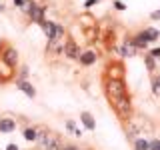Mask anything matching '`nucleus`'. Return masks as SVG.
I'll use <instances>...</instances> for the list:
<instances>
[{
  "instance_id": "nucleus-1",
  "label": "nucleus",
  "mask_w": 160,
  "mask_h": 150,
  "mask_svg": "<svg viewBox=\"0 0 160 150\" xmlns=\"http://www.w3.org/2000/svg\"><path fill=\"white\" fill-rule=\"evenodd\" d=\"M106 94H108L110 102H114V100H120V98H126V96H128L126 84H124L122 80L108 78V82H106Z\"/></svg>"
},
{
  "instance_id": "nucleus-2",
  "label": "nucleus",
  "mask_w": 160,
  "mask_h": 150,
  "mask_svg": "<svg viewBox=\"0 0 160 150\" xmlns=\"http://www.w3.org/2000/svg\"><path fill=\"white\" fill-rule=\"evenodd\" d=\"M38 144L44 150H62V140L56 134H50V132H40L38 134Z\"/></svg>"
},
{
  "instance_id": "nucleus-3",
  "label": "nucleus",
  "mask_w": 160,
  "mask_h": 150,
  "mask_svg": "<svg viewBox=\"0 0 160 150\" xmlns=\"http://www.w3.org/2000/svg\"><path fill=\"white\" fill-rule=\"evenodd\" d=\"M112 106H114V110H116V114H118L120 118H128L130 116V110H132V106H130V96L114 100Z\"/></svg>"
},
{
  "instance_id": "nucleus-4",
  "label": "nucleus",
  "mask_w": 160,
  "mask_h": 150,
  "mask_svg": "<svg viewBox=\"0 0 160 150\" xmlns=\"http://www.w3.org/2000/svg\"><path fill=\"white\" fill-rule=\"evenodd\" d=\"M0 56H2L0 60H2V62H6L10 68H14V66H16V64H18V52H16V50H14L12 46L4 48V52L0 54Z\"/></svg>"
},
{
  "instance_id": "nucleus-5",
  "label": "nucleus",
  "mask_w": 160,
  "mask_h": 150,
  "mask_svg": "<svg viewBox=\"0 0 160 150\" xmlns=\"http://www.w3.org/2000/svg\"><path fill=\"white\" fill-rule=\"evenodd\" d=\"M64 56H68L70 60H78L80 58V48L74 40H66L64 42Z\"/></svg>"
},
{
  "instance_id": "nucleus-6",
  "label": "nucleus",
  "mask_w": 160,
  "mask_h": 150,
  "mask_svg": "<svg viewBox=\"0 0 160 150\" xmlns=\"http://www.w3.org/2000/svg\"><path fill=\"white\" fill-rule=\"evenodd\" d=\"M44 10H46V8H44V6H36V4H30V8H28V14H30V18H32L34 20V22H42V20H44Z\"/></svg>"
},
{
  "instance_id": "nucleus-7",
  "label": "nucleus",
  "mask_w": 160,
  "mask_h": 150,
  "mask_svg": "<svg viewBox=\"0 0 160 150\" xmlns=\"http://www.w3.org/2000/svg\"><path fill=\"white\" fill-rule=\"evenodd\" d=\"M16 86L22 90V92L26 94V96H30V98L36 96V90H34V86H32L30 82H26V80H16Z\"/></svg>"
},
{
  "instance_id": "nucleus-8",
  "label": "nucleus",
  "mask_w": 160,
  "mask_h": 150,
  "mask_svg": "<svg viewBox=\"0 0 160 150\" xmlns=\"http://www.w3.org/2000/svg\"><path fill=\"white\" fill-rule=\"evenodd\" d=\"M78 60H80V64H84V66H90V64L96 62V52H92V50H88V52H82Z\"/></svg>"
},
{
  "instance_id": "nucleus-9",
  "label": "nucleus",
  "mask_w": 160,
  "mask_h": 150,
  "mask_svg": "<svg viewBox=\"0 0 160 150\" xmlns=\"http://www.w3.org/2000/svg\"><path fill=\"white\" fill-rule=\"evenodd\" d=\"M136 46H134V44L132 42H130V40H126V42H124L122 44V48H120V56H134V54H136Z\"/></svg>"
},
{
  "instance_id": "nucleus-10",
  "label": "nucleus",
  "mask_w": 160,
  "mask_h": 150,
  "mask_svg": "<svg viewBox=\"0 0 160 150\" xmlns=\"http://www.w3.org/2000/svg\"><path fill=\"white\" fill-rule=\"evenodd\" d=\"M16 128V122L12 118H0V132H12Z\"/></svg>"
},
{
  "instance_id": "nucleus-11",
  "label": "nucleus",
  "mask_w": 160,
  "mask_h": 150,
  "mask_svg": "<svg viewBox=\"0 0 160 150\" xmlns=\"http://www.w3.org/2000/svg\"><path fill=\"white\" fill-rule=\"evenodd\" d=\"M54 26H56V22H50V20H42V22H40V28L44 30V34H46L48 40L52 38V34H54Z\"/></svg>"
},
{
  "instance_id": "nucleus-12",
  "label": "nucleus",
  "mask_w": 160,
  "mask_h": 150,
  "mask_svg": "<svg viewBox=\"0 0 160 150\" xmlns=\"http://www.w3.org/2000/svg\"><path fill=\"white\" fill-rule=\"evenodd\" d=\"M130 42H132V44H134L136 48H146V46H148V38L144 36V32L136 34V36H134L132 40H130Z\"/></svg>"
},
{
  "instance_id": "nucleus-13",
  "label": "nucleus",
  "mask_w": 160,
  "mask_h": 150,
  "mask_svg": "<svg viewBox=\"0 0 160 150\" xmlns=\"http://www.w3.org/2000/svg\"><path fill=\"white\" fill-rule=\"evenodd\" d=\"M80 120H82V124H84L88 130H94V128H96L94 118H92V114H90V112H82V114H80Z\"/></svg>"
},
{
  "instance_id": "nucleus-14",
  "label": "nucleus",
  "mask_w": 160,
  "mask_h": 150,
  "mask_svg": "<svg viewBox=\"0 0 160 150\" xmlns=\"http://www.w3.org/2000/svg\"><path fill=\"white\" fill-rule=\"evenodd\" d=\"M62 38H64V26L62 24H56V26H54V34H52V38H50V44L60 42Z\"/></svg>"
},
{
  "instance_id": "nucleus-15",
  "label": "nucleus",
  "mask_w": 160,
  "mask_h": 150,
  "mask_svg": "<svg viewBox=\"0 0 160 150\" xmlns=\"http://www.w3.org/2000/svg\"><path fill=\"white\" fill-rule=\"evenodd\" d=\"M134 150H150V142H146L144 138L134 140Z\"/></svg>"
},
{
  "instance_id": "nucleus-16",
  "label": "nucleus",
  "mask_w": 160,
  "mask_h": 150,
  "mask_svg": "<svg viewBox=\"0 0 160 150\" xmlns=\"http://www.w3.org/2000/svg\"><path fill=\"white\" fill-rule=\"evenodd\" d=\"M120 64H114V66H108V72H110V78H116V80H122L120 78Z\"/></svg>"
},
{
  "instance_id": "nucleus-17",
  "label": "nucleus",
  "mask_w": 160,
  "mask_h": 150,
  "mask_svg": "<svg viewBox=\"0 0 160 150\" xmlns=\"http://www.w3.org/2000/svg\"><path fill=\"white\" fill-rule=\"evenodd\" d=\"M24 138L26 140H38V130L36 128H26L24 130Z\"/></svg>"
},
{
  "instance_id": "nucleus-18",
  "label": "nucleus",
  "mask_w": 160,
  "mask_h": 150,
  "mask_svg": "<svg viewBox=\"0 0 160 150\" xmlns=\"http://www.w3.org/2000/svg\"><path fill=\"white\" fill-rule=\"evenodd\" d=\"M144 36L148 38V42H154V40L158 38V32L154 28H146V30H144Z\"/></svg>"
},
{
  "instance_id": "nucleus-19",
  "label": "nucleus",
  "mask_w": 160,
  "mask_h": 150,
  "mask_svg": "<svg viewBox=\"0 0 160 150\" xmlns=\"http://www.w3.org/2000/svg\"><path fill=\"white\" fill-rule=\"evenodd\" d=\"M144 62H146V68L150 70V72H152V70L156 68V64H154V58L150 56V54H148V56H144Z\"/></svg>"
},
{
  "instance_id": "nucleus-20",
  "label": "nucleus",
  "mask_w": 160,
  "mask_h": 150,
  "mask_svg": "<svg viewBox=\"0 0 160 150\" xmlns=\"http://www.w3.org/2000/svg\"><path fill=\"white\" fill-rule=\"evenodd\" d=\"M152 90H154V94H160V76L152 78Z\"/></svg>"
},
{
  "instance_id": "nucleus-21",
  "label": "nucleus",
  "mask_w": 160,
  "mask_h": 150,
  "mask_svg": "<svg viewBox=\"0 0 160 150\" xmlns=\"http://www.w3.org/2000/svg\"><path fill=\"white\" fill-rule=\"evenodd\" d=\"M150 150H160V140H152L150 142Z\"/></svg>"
},
{
  "instance_id": "nucleus-22",
  "label": "nucleus",
  "mask_w": 160,
  "mask_h": 150,
  "mask_svg": "<svg viewBox=\"0 0 160 150\" xmlns=\"http://www.w3.org/2000/svg\"><path fill=\"white\" fill-rule=\"evenodd\" d=\"M150 56H152V58H160V48H154L152 52H150Z\"/></svg>"
},
{
  "instance_id": "nucleus-23",
  "label": "nucleus",
  "mask_w": 160,
  "mask_h": 150,
  "mask_svg": "<svg viewBox=\"0 0 160 150\" xmlns=\"http://www.w3.org/2000/svg\"><path fill=\"white\" fill-rule=\"evenodd\" d=\"M66 126H68L70 132H74V130H76V126H74V122H72V120H68V124H66Z\"/></svg>"
},
{
  "instance_id": "nucleus-24",
  "label": "nucleus",
  "mask_w": 160,
  "mask_h": 150,
  "mask_svg": "<svg viewBox=\"0 0 160 150\" xmlns=\"http://www.w3.org/2000/svg\"><path fill=\"white\" fill-rule=\"evenodd\" d=\"M114 6H116L118 10H124V8H126V6H124L122 2H120V0H116V2H114Z\"/></svg>"
},
{
  "instance_id": "nucleus-25",
  "label": "nucleus",
  "mask_w": 160,
  "mask_h": 150,
  "mask_svg": "<svg viewBox=\"0 0 160 150\" xmlns=\"http://www.w3.org/2000/svg\"><path fill=\"white\" fill-rule=\"evenodd\" d=\"M94 4H98V0H86V4H84V6H94Z\"/></svg>"
},
{
  "instance_id": "nucleus-26",
  "label": "nucleus",
  "mask_w": 160,
  "mask_h": 150,
  "mask_svg": "<svg viewBox=\"0 0 160 150\" xmlns=\"http://www.w3.org/2000/svg\"><path fill=\"white\" fill-rule=\"evenodd\" d=\"M14 4H16V6H22V8H24V4H26V2H24V0H14Z\"/></svg>"
},
{
  "instance_id": "nucleus-27",
  "label": "nucleus",
  "mask_w": 160,
  "mask_h": 150,
  "mask_svg": "<svg viewBox=\"0 0 160 150\" xmlns=\"http://www.w3.org/2000/svg\"><path fill=\"white\" fill-rule=\"evenodd\" d=\"M6 150H18V146H16V144H8Z\"/></svg>"
},
{
  "instance_id": "nucleus-28",
  "label": "nucleus",
  "mask_w": 160,
  "mask_h": 150,
  "mask_svg": "<svg viewBox=\"0 0 160 150\" xmlns=\"http://www.w3.org/2000/svg\"><path fill=\"white\" fill-rule=\"evenodd\" d=\"M152 18H154V20H158V18H160V10H156V12H152Z\"/></svg>"
},
{
  "instance_id": "nucleus-29",
  "label": "nucleus",
  "mask_w": 160,
  "mask_h": 150,
  "mask_svg": "<svg viewBox=\"0 0 160 150\" xmlns=\"http://www.w3.org/2000/svg\"><path fill=\"white\" fill-rule=\"evenodd\" d=\"M62 150H80V148H76V146H62Z\"/></svg>"
}]
</instances>
